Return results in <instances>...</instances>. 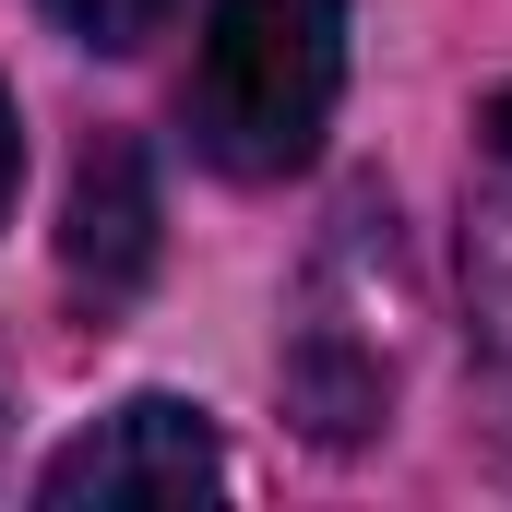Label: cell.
I'll return each mask as SVG.
<instances>
[{
	"label": "cell",
	"mask_w": 512,
	"mask_h": 512,
	"mask_svg": "<svg viewBox=\"0 0 512 512\" xmlns=\"http://www.w3.org/2000/svg\"><path fill=\"white\" fill-rule=\"evenodd\" d=\"M346 96V0H215L191 60V143L227 179H298Z\"/></svg>",
	"instance_id": "obj_1"
},
{
	"label": "cell",
	"mask_w": 512,
	"mask_h": 512,
	"mask_svg": "<svg viewBox=\"0 0 512 512\" xmlns=\"http://www.w3.org/2000/svg\"><path fill=\"white\" fill-rule=\"evenodd\" d=\"M36 501L48 512H84V501H227V441H215L203 405L131 393V405H108L72 453H48Z\"/></svg>",
	"instance_id": "obj_2"
},
{
	"label": "cell",
	"mask_w": 512,
	"mask_h": 512,
	"mask_svg": "<svg viewBox=\"0 0 512 512\" xmlns=\"http://www.w3.org/2000/svg\"><path fill=\"white\" fill-rule=\"evenodd\" d=\"M60 262H72V286H84L96 310H120L131 286H143V262H155V179H143L131 143H96V155H84V179H72V227H60Z\"/></svg>",
	"instance_id": "obj_3"
},
{
	"label": "cell",
	"mask_w": 512,
	"mask_h": 512,
	"mask_svg": "<svg viewBox=\"0 0 512 512\" xmlns=\"http://www.w3.org/2000/svg\"><path fill=\"white\" fill-rule=\"evenodd\" d=\"M465 334H477V382L512 441V155H489V191L465 203Z\"/></svg>",
	"instance_id": "obj_4"
},
{
	"label": "cell",
	"mask_w": 512,
	"mask_h": 512,
	"mask_svg": "<svg viewBox=\"0 0 512 512\" xmlns=\"http://www.w3.org/2000/svg\"><path fill=\"white\" fill-rule=\"evenodd\" d=\"M48 24H60L72 48H96V60H131L143 36L179 24V0H48Z\"/></svg>",
	"instance_id": "obj_5"
},
{
	"label": "cell",
	"mask_w": 512,
	"mask_h": 512,
	"mask_svg": "<svg viewBox=\"0 0 512 512\" xmlns=\"http://www.w3.org/2000/svg\"><path fill=\"white\" fill-rule=\"evenodd\" d=\"M12 179H24V131H12V96H0V215H12Z\"/></svg>",
	"instance_id": "obj_6"
},
{
	"label": "cell",
	"mask_w": 512,
	"mask_h": 512,
	"mask_svg": "<svg viewBox=\"0 0 512 512\" xmlns=\"http://www.w3.org/2000/svg\"><path fill=\"white\" fill-rule=\"evenodd\" d=\"M489 155H512V84L489 96Z\"/></svg>",
	"instance_id": "obj_7"
}]
</instances>
